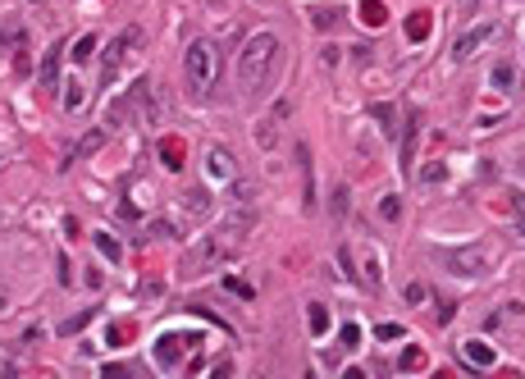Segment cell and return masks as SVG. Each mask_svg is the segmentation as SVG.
Listing matches in <instances>:
<instances>
[{"mask_svg": "<svg viewBox=\"0 0 525 379\" xmlns=\"http://www.w3.org/2000/svg\"><path fill=\"white\" fill-rule=\"evenodd\" d=\"M274 60H279V37L274 32H251L247 46H242L238 55V83L247 96H256L260 87L270 83V73H274Z\"/></svg>", "mask_w": 525, "mask_h": 379, "instance_id": "1", "label": "cell"}, {"mask_svg": "<svg viewBox=\"0 0 525 379\" xmlns=\"http://www.w3.org/2000/svg\"><path fill=\"white\" fill-rule=\"evenodd\" d=\"M183 78H188V92L197 101L210 96V87L219 78V46L210 37H192L188 42V51H183Z\"/></svg>", "mask_w": 525, "mask_h": 379, "instance_id": "2", "label": "cell"}, {"mask_svg": "<svg viewBox=\"0 0 525 379\" xmlns=\"http://www.w3.org/2000/svg\"><path fill=\"white\" fill-rule=\"evenodd\" d=\"M233 251H238V242L224 238V233H201V238L188 247V256H183V275H206V270L224 265Z\"/></svg>", "mask_w": 525, "mask_h": 379, "instance_id": "3", "label": "cell"}, {"mask_svg": "<svg viewBox=\"0 0 525 379\" xmlns=\"http://www.w3.org/2000/svg\"><path fill=\"white\" fill-rule=\"evenodd\" d=\"M434 260H439L448 275L457 279H480L484 270H489V251H480V247H452V251H434Z\"/></svg>", "mask_w": 525, "mask_h": 379, "instance_id": "4", "label": "cell"}, {"mask_svg": "<svg viewBox=\"0 0 525 379\" xmlns=\"http://www.w3.org/2000/svg\"><path fill=\"white\" fill-rule=\"evenodd\" d=\"M142 46V28H123V32H114L110 42H105V55H101V69H105V83H114V73H119V64L128 60L133 51Z\"/></svg>", "mask_w": 525, "mask_h": 379, "instance_id": "5", "label": "cell"}, {"mask_svg": "<svg viewBox=\"0 0 525 379\" xmlns=\"http://www.w3.org/2000/svg\"><path fill=\"white\" fill-rule=\"evenodd\" d=\"M288 119V101H279L274 110H270V119H260L256 124V147L260 151H274L279 147V124Z\"/></svg>", "mask_w": 525, "mask_h": 379, "instance_id": "6", "label": "cell"}, {"mask_svg": "<svg viewBox=\"0 0 525 379\" xmlns=\"http://www.w3.org/2000/svg\"><path fill=\"white\" fill-rule=\"evenodd\" d=\"M206 169H210V179H219V183H233V179H238L233 151H224V147H210V151H206Z\"/></svg>", "mask_w": 525, "mask_h": 379, "instance_id": "7", "label": "cell"}, {"mask_svg": "<svg viewBox=\"0 0 525 379\" xmlns=\"http://www.w3.org/2000/svg\"><path fill=\"white\" fill-rule=\"evenodd\" d=\"M489 37H493V23H480V28H471V32H466L461 42H457L452 60H457V64H466V60H471V55H475V51H480V46H484V42H489Z\"/></svg>", "mask_w": 525, "mask_h": 379, "instance_id": "8", "label": "cell"}, {"mask_svg": "<svg viewBox=\"0 0 525 379\" xmlns=\"http://www.w3.org/2000/svg\"><path fill=\"white\" fill-rule=\"evenodd\" d=\"M461 356L475 366V371H489V366L498 361V356H493V347H489V343H480V338H466V343H461Z\"/></svg>", "mask_w": 525, "mask_h": 379, "instance_id": "9", "label": "cell"}, {"mask_svg": "<svg viewBox=\"0 0 525 379\" xmlns=\"http://www.w3.org/2000/svg\"><path fill=\"white\" fill-rule=\"evenodd\" d=\"M521 315H525V306H521V302H502L489 320H484V334H498V329H507L512 320H521Z\"/></svg>", "mask_w": 525, "mask_h": 379, "instance_id": "10", "label": "cell"}, {"mask_svg": "<svg viewBox=\"0 0 525 379\" xmlns=\"http://www.w3.org/2000/svg\"><path fill=\"white\" fill-rule=\"evenodd\" d=\"M155 366H160V371H174V366H179V338L174 334H164L160 343H155Z\"/></svg>", "mask_w": 525, "mask_h": 379, "instance_id": "11", "label": "cell"}, {"mask_svg": "<svg viewBox=\"0 0 525 379\" xmlns=\"http://www.w3.org/2000/svg\"><path fill=\"white\" fill-rule=\"evenodd\" d=\"M60 51H64V46H51V51H46V64H42V87H46V92L60 87Z\"/></svg>", "mask_w": 525, "mask_h": 379, "instance_id": "12", "label": "cell"}, {"mask_svg": "<svg viewBox=\"0 0 525 379\" xmlns=\"http://www.w3.org/2000/svg\"><path fill=\"white\" fill-rule=\"evenodd\" d=\"M370 114H375V124H379L384 138H397V110H393V105L379 101V105H370Z\"/></svg>", "mask_w": 525, "mask_h": 379, "instance_id": "13", "label": "cell"}, {"mask_svg": "<svg viewBox=\"0 0 525 379\" xmlns=\"http://www.w3.org/2000/svg\"><path fill=\"white\" fill-rule=\"evenodd\" d=\"M229 201H233V206H256V183L233 179V183H229Z\"/></svg>", "mask_w": 525, "mask_h": 379, "instance_id": "14", "label": "cell"}, {"mask_svg": "<svg viewBox=\"0 0 525 379\" xmlns=\"http://www.w3.org/2000/svg\"><path fill=\"white\" fill-rule=\"evenodd\" d=\"M183 210L201 219V215L210 210V192H206V188H192V192H183Z\"/></svg>", "mask_w": 525, "mask_h": 379, "instance_id": "15", "label": "cell"}, {"mask_svg": "<svg viewBox=\"0 0 525 379\" xmlns=\"http://www.w3.org/2000/svg\"><path fill=\"white\" fill-rule=\"evenodd\" d=\"M92 55H96V37H92V32H83V37H78V42L69 46V60H73V64H87Z\"/></svg>", "mask_w": 525, "mask_h": 379, "instance_id": "16", "label": "cell"}, {"mask_svg": "<svg viewBox=\"0 0 525 379\" xmlns=\"http://www.w3.org/2000/svg\"><path fill=\"white\" fill-rule=\"evenodd\" d=\"M361 23L366 28H384L388 23V9L379 5V0H361Z\"/></svg>", "mask_w": 525, "mask_h": 379, "instance_id": "17", "label": "cell"}, {"mask_svg": "<svg viewBox=\"0 0 525 379\" xmlns=\"http://www.w3.org/2000/svg\"><path fill=\"white\" fill-rule=\"evenodd\" d=\"M83 101H87L83 83H69V92H64V110H69V114H78V110H83Z\"/></svg>", "mask_w": 525, "mask_h": 379, "instance_id": "18", "label": "cell"}, {"mask_svg": "<svg viewBox=\"0 0 525 379\" xmlns=\"http://www.w3.org/2000/svg\"><path fill=\"white\" fill-rule=\"evenodd\" d=\"M406 37H411V42H425V37H430V18H425V14L406 18Z\"/></svg>", "mask_w": 525, "mask_h": 379, "instance_id": "19", "label": "cell"}, {"mask_svg": "<svg viewBox=\"0 0 525 379\" xmlns=\"http://www.w3.org/2000/svg\"><path fill=\"white\" fill-rule=\"evenodd\" d=\"M379 279H384V275H379V256H366V265H361V284H366V288H379Z\"/></svg>", "mask_w": 525, "mask_h": 379, "instance_id": "20", "label": "cell"}, {"mask_svg": "<svg viewBox=\"0 0 525 379\" xmlns=\"http://www.w3.org/2000/svg\"><path fill=\"white\" fill-rule=\"evenodd\" d=\"M325 329H329V311L320 302H310V334H325Z\"/></svg>", "mask_w": 525, "mask_h": 379, "instance_id": "21", "label": "cell"}, {"mask_svg": "<svg viewBox=\"0 0 525 379\" xmlns=\"http://www.w3.org/2000/svg\"><path fill=\"white\" fill-rule=\"evenodd\" d=\"M310 23H315V28H334V23H338V14H334L329 5H315V9H310Z\"/></svg>", "mask_w": 525, "mask_h": 379, "instance_id": "22", "label": "cell"}, {"mask_svg": "<svg viewBox=\"0 0 525 379\" xmlns=\"http://www.w3.org/2000/svg\"><path fill=\"white\" fill-rule=\"evenodd\" d=\"M443 179H448V164H439V160H430L421 169V183H443Z\"/></svg>", "mask_w": 525, "mask_h": 379, "instance_id": "23", "label": "cell"}, {"mask_svg": "<svg viewBox=\"0 0 525 379\" xmlns=\"http://www.w3.org/2000/svg\"><path fill=\"white\" fill-rule=\"evenodd\" d=\"M96 247H101V256H105V260H119V242H114L110 233H96Z\"/></svg>", "mask_w": 525, "mask_h": 379, "instance_id": "24", "label": "cell"}, {"mask_svg": "<svg viewBox=\"0 0 525 379\" xmlns=\"http://www.w3.org/2000/svg\"><path fill=\"white\" fill-rule=\"evenodd\" d=\"M512 83H517V73H512V64H498V69H493V87H502V92H512Z\"/></svg>", "mask_w": 525, "mask_h": 379, "instance_id": "25", "label": "cell"}, {"mask_svg": "<svg viewBox=\"0 0 525 379\" xmlns=\"http://www.w3.org/2000/svg\"><path fill=\"white\" fill-rule=\"evenodd\" d=\"M397 366H402V371H416V366H425V352H421V347H406Z\"/></svg>", "mask_w": 525, "mask_h": 379, "instance_id": "26", "label": "cell"}, {"mask_svg": "<svg viewBox=\"0 0 525 379\" xmlns=\"http://www.w3.org/2000/svg\"><path fill=\"white\" fill-rule=\"evenodd\" d=\"M101 142H105V133H92V138H83V142L73 147V155H92L96 147H101Z\"/></svg>", "mask_w": 525, "mask_h": 379, "instance_id": "27", "label": "cell"}, {"mask_svg": "<svg viewBox=\"0 0 525 379\" xmlns=\"http://www.w3.org/2000/svg\"><path fill=\"white\" fill-rule=\"evenodd\" d=\"M379 215H384V219H397V215H402V201H397V197H384V201H379Z\"/></svg>", "mask_w": 525, "mask_h": 379, "instance_id": "28", "label": "cell"}, {"mask_svg": "<svg viewBox=\"0 0 525 379\" xmlns=\"http://www.w3.org/2000/svg\"><path fill=\"white\" fill-rule=\"evenodd\" d=\"M343 347H347V352L361 347V325H343Z\"/></svg>", "mask_w": 525, "mask_h": 379, "instance_id": "29", "label": "cell"}, {"mask_svg": "<svg viewBox=\"0 0 525 379\" xmlns=\"http://www.w3.org/2000/svg\"><path fill=\"white\" fill-rule=\"evenodd\" d=\"M402 297H406V302H425V297H430V288H425V284H406Z\"/></svg>", "mask_w": 525, "mask_h": 379, "instance_id": "30", "label": "cell"}, {"mask_svg": "<svg viewBox=\"0 0 525 379\" xmlns=\"http://www.w3.org/2000/svg\"><path fill=\"white\" fill-rule=\"evenodd\" d=\"M87 320H92V311H83V315H73V320H64V325H60V329H64V334H78V329H83V325H87Z\"/></svg>", "mask_w": 525, "mask_h": 379, "instance_id": "31", "label": "cell"}, {"mask_svg": "<svg viewBox=\"0 0 525 379\" xmlns=\"http://www.w3.org/2000/svg\"><path fill=\"white\" fill-rule=\"evenodd\" d=\"M512 210H517V233L525 238V197H512Z\"/></svg>", "mask_w": 525, "mask_h": 379, "instance_id": "32", "label": "cell"}, {"mask_svg": "<svg viewBox=\"0 0 525 379\" xmlns=\"http://www.w3.org/2000/svg\"><path fill=\"white\" fill-rule=\"evenodd\" d=\"M343 210H347V188H338L334 192V215H343Z\"/></svg>", "mask_w": 525, "mask_h": 379, "instance_id": "33", "label": "cell"}, {"mask_svg": "<svg viewBox=\"0 0 525 379\" xmlns=\"http://www.w3.org/2000/svg\"><path fill=\"white\" fill-rule=\"evenodd\" d=\"M101 375H105V379H128V366H105Z\"/></svg>", "mask_w": 525, "mask_h": 379, "instance_id": "34", "label": "cell"}, {"mask_svg": "<svg viewBox=\"0 0 525 379\" xmlns=\"http://www.w3.org/2000/svg\"><path fill=\"white\" fill-rule=\"evenodd\" d=\"M452 315H457V306H452V302H439V325H448Z\"/></svg>", "mask_w": 525, "mask_h": 379, "instance_id": "35", "label": "cell"}, {"mask_svg": "<svg viewBox=\"0 0 525 379\" xmlns=\"http://www.w3.org/2000/svg\"><path fill=\"white\" fill-rule=\"evenodd\" d=\"M224 284H229V288H233V293H238V297H251V288L242 284V279H224Z\"/></svg>", "mask_w": 525, "mask_h": 379, "instance_id": "36", "label": "cell"}, {"mask_svg": "<svg viewBox=\"0 0 525 379\" xmlns=\"http://www.w3.org/2000/svg\"><path fill=\"white\" fill-rule=\"evenodd\" d=\"M147 233H155V238H169V233H174V229H169V224H164V219H155V224H151Z\"/></svg>", "mask_w": 525, "mask_h": 379, "instance_id": "37", "label": "cell"}, {"mask_svg": "<svg viewBox=\"0 0 525 379\" xmlns=\"http://www.w3.org/2000/svg\"><path fill=\"white\" fill-rule=\"evenodd\" d=\"M480 9V0H457V14H475Z\"/></svg>", "mask_w": 525, "mask_h": 379, "instance_id": "38", "label": "cell"}, {"mask_svg": "<svg viewBox=\"0 0 525 379\" xmlns=\"http://www.w3.org/2000/svg\"><path fill=\"white\" fill-rule=\"evenodd\" d=\"M233 375V361H215V379H229Z\"/></svg>", "mask_w": 525, "mask_h": 379, "instance_id": "39", "label": "cell"}]
</instances>
